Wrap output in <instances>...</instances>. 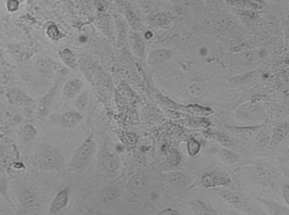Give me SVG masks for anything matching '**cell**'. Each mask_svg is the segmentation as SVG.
<instances>
[{
  "label": "cell",
  "instance_id": "obj_1",
  "mask_svg": "<svg viewBox=\"0 0 289 215\" xmlns=\"http://www.w3.org/2000/svg\"><path fill=\"white\" fill-rule=\"evenodd\" d=\"M66 160L61 150L52 143L43 142L37 146L31 157V163L44 172H61Z\"/></svg>",
  "mask_w": 289,
  "mask_h": 215
},
{
  "label": "cell",
  "instance_id": "obj_2",
  "mask_svg": "<svg viewBox=\"0 0 289 215\" xmlns=\"http://www.w3.org/2000/svg\"><path fill=\"white\" fill-rule=\"evenodd\" d=\"M97 144L93 134L88 135L82 141L71 158V171H79L87 168L95 156Z\"/></svg>",
  "mask_w": 289,
  "mask_h": 215
},
{
  "label": "cell",
  "instance_id": "obj_3",
  "mask_svg": "<svg viewBox=\"0 0 289 215\" xmlns=\"http://www.w3.org/2000/svg\"><path fill=\"white\" fill-rule=\"evenodd\" d=\"M16 212L18 215H38L42 201L38 193L31 187H26L18 194Z\"/></svg>",
  "mask_w": 289,
  "mask_h": 215
},
{
  "label": "cell",
  "instance_id": "obj_4",
  "mask_svg": "<svg viewBox=\"0 0 289 215\" xmlns=\"http://www.w3.org/2000/svg\"><path fill=\"white\" fill-rule=\"evenodd\" d=\"M60 84L58 82L40 99L37 110V118L43 120L50 114L57 101Z\"/></svg>",
  "mask_w": 289,
  "mask_h": 215
},
{
  "label": "cell",
  "instance_id": "obj_5",
  "mask_svg": "<svg viewBox=\"0 0 289 215\" xmlns=\"http://www.w3.org/2000/svg\"><path fill=\"white\" fill-rule=\"evenodd\" d=\"M5 97L8 103L16 107H28L36 103L33 98L19 87L9 88L6 92Z\"/></svg>",
  "mask_w": 289,
  "mask_h": 215
},
{
  "label": "cell",
  "instance_id": "obj_6",
  "mask_svg": "<svg viewBox=\"0 0 289 215\" xmlns=\"http://www.w3.org/2000/svg\"><path fill=\"white\" fill-rule=\"evenodd\" d=\"M70 201V188L65 187L59 190L53 198L48 209V215H55L65 209Z\"/></svg>",
  "mask_w": 289,
  "mask_h": 215
},
{
  "label": "cell",
  "instance_id": "obj_7",
  "mask_svg": "<svg viewBox=\"0 0 289 215\" xmlns=\"http://www.w3.org/2000/svg\"><path fill=\"white\" fill-rule=\"evenodd\" d=\"M231 180L223 173L216 171L206 173L201 178V184L205 188L226 186L230 184Z\"/></svg>",
  "mask_w": 289,
  "mask_h": 215
},
{
  "label": "cell",
  "instance_id": "obj_8",
  "mask_svg": "<svg viewBox=\"0 0 289 215\" xmlns=\"http://www.w3.org/2000/svg\"><path fill=\"white\" fill-rule=\"evenodd\" d=\"M236 116L239 120L261 121L265 118V112L257 105H246L239 108Z\"/></svg>",
  "mask_w": 289,
  "mask_h": 215
},
{
  "label": "cell",
  "instance_id": "obj_9",
  "mask_svg": "<svg viewBox=\"0 0 289 215\" xmlns=\"http://www.w3.org/2000/svg\"><path fill=\"white\" fill-rule=\"evenodd\" d=\"M222 198L228 204L241 212L249 214L251 207L247 199L241 194L235 192H225Z\"/></svg>",
  "mask_w": 289,
  "mask_h": 215
},
{
  "label": "cell",
  "instance_id": "obj_10",
  "mask_svg": "<svg viewBox=\"0 0 289 215\" xmlns=\"http://www.w3.org/2000/svg\"><path fill=\"white\" fill-rule=\"evenodd\" d=\"M84 86V83L80 78H71L63 85L61 95L65 100H73L82 91Z\"/></svg>",
  "mask_w": 289,
  "mask_h": 215
},
{
  "label": "cell",
  "instance_id": "obj_11",
  "mask_svg": "<svg viewBox=\"0 0 289 215\" xmlns=\"http://www.w3.org/2000/svg\"><path fill=\"white\" fill-rule=\"evenodd\" d=\"M163 180L171 189L177 191L184 190L187 184L186 176L180 172L168 173L165 175Z\"/></svg>",
  "mask_w": 289,
  "mask_h": 215
},
{
  "label": "cell",
  "instance_id": "obj_12",
  "mask_svg": "<svg viewBox=\"0 0 289 215\" xmlns=\"http://www.w3.org/2000/svg\"><path fill=\"white\" fill-rule=\"evenodd\" d=\"M84 116L81 112L76 110H71L64 113L59 117L60 125L65 128L76 127L81 122Z\"/></svg>",
  "mask_w": 289,
  "mask_h": 215
},
{
  "label": "cell",
  "instance_id": "obj_13",
  "mask_svg": "<svg viewBox=\"0 0 289 215\" xmlns=\"http://www.w3.org/2000/svg\"><path fill=\"white\" fill-rule=\"evenodd\" d=\"M173 52L168 49L154 50L148 55V63L150 65L157 66L171 58Z\"/></svg>",
  "mask_w": 289,
  "mask_h": 215
},
{
  "label": "cell",
  "instance_id": "obj_14",
  "mask_svg": "<svg viewBox=\"0 0 289 215\" xmlns=\"http://www.w3.org/2000/svg\"><path fill=\"white\" fill-rule=\"evenodd\" d=\"M10 180L7 173L0 172V195L16 212V207L9 194Z\"/></svg>",
  "mask_w": 289,
  "mask_h": 215
},
{
  "label": "cell",
  "instance_id": "obj_15",
  "mask_svg": "<svg viewBox=\"0 0 289 215\" xmlns=\"http://www.w3.org/2000/svg\"><path fill=\"white\" fill-rule=\"evenodd\" d=\"M191 212L196 215H216L217 211L212 206L202 201L191 202L189 205Z\"/></svg>",
  "mask_w": 289,
  "mask_h": 215
},
{
  "label": "cell",
  "instance_id": "obj_16",
  "mask_svg": "<svg viewBox=\"0 0 289 215\" xmlns=\"http://www.w3.org/2000/svg\"><path fill=\"white\" fill-rule=\"evenodd\" d=\"M129 43L131 50L134 55L138 57H143L145 53V45L140 35L135 32L131 33L129 36Z\"/></svg>",
  "mask_w": 289,
  "mask_h": 215
},
{
  "label": "cell",
  "instance_id": "obj_17",
  "mask_svg": "<svg viewBox=\"0 0 289 215\" xmlns=\"http://www.w3.org/2000/svg\"><path fill=\"white\" fill-rule=\"evenodd\" d=\"M186 92L190 97L199 99L206 95V88L201 82H191L186 86Z\"/></svg>",
  "mask_w": 289,
  "mask_h": 215
},
{
  "label": "cell",
  "instance_id": "obj_18",
  "mask_svg": "<svg viewBox=\"0 0 289 215\" xmlns=\"http://www.w3.org/2000/svg\"><path fill=\"white\" fill-rule=\"evenodd\" d=\"M26 171V165L21 161H15L7 169V175L11 178L17 179L23 176Z\"/></svg>",
  "mask_w": 289,
  "mask_h": 215
},
{
  "label": "cell",
  "instance_id": "obj_19",
  "mask_svg": "<svg viewBox=\"0 0 289 215\" xmlns=\"http://www.w3.org/2000/svg\"><path fill=\"white\" fill-rule=\"evenodd\" d=\"M61 61L67 67L71 69L76 68L77 59L76 54L69 48L63 49L59 54Z\"/></svg>",
  "mask_w": 289,
  "mask_h": 215
},
{
  "label": "cell",
  "instance_id": "obj_20",
  "mask_svg": "<svg viewBox=\"0 0 289 215\" xmlns=\"http://www.w3.org/2000/svg\"><path fill=\"white\" fill-rule=\"evenodd\" d=\"M38 134V129L31 124H26L20 132L21 138L26 143L31 142Z\"/></svg>",
  "mask_w": 289,
  "mask_h": 215
},
{
  "label": "cell",
  "instance_id": "obj_21",
  "mask_svg": "<svg viewBox=\"0 0 289 215\" xmlns=\"http://www.w3.org/2000/svg\"><path fill=\"white\" fill-rule=\"evenodd\" d=\"M206 135L209 139H212L225 147H230L233 145L231 138L227 135L220 132H211Z\"/></svg>",
  "mask_w": 289,
  "mask_h": 215
},
{
  "label": "cell",
  "instance_id": "obj_22",
  "mask_svg": "<svg viewBox=\"0 0 289 215\" xmlns=\"http://www.w3.org/2000/svg\"><path fill=\"white\" fill-rule=\"evenodd\" d=\"M89 102V93L87 90L82 91L77 97L75 102V107L76 110L80 112H83L87 108Z\"/></svg>",
  "mask_w": 289,
  "mask_h": 215
},
{
  "label": "cell",
  "instance_id": "obj_23",
  "mask_svg": "<svg viewBox=\"0 0 289 215\" xmlns=\"http://www.w3.org/2000/svg\"><path fill=\"white\" fill-rule=\"evenodd\" d=\"M219 156L221 159L225 163L233 164L236 163L238 160V156L235 153L226 149H221L219 151Z\"/></svg>",
  "mask_w": 289,
  "mask_h": 215
},
{
  "label": "cell",
  "instance_id": "obj_24",
  "mask_svg": "<svg viewBox=\"0 0 289 215\" xmlns=\"http://www.w3.org/2000/svg\"><path fill=\"white\" fill-rule=\"evenodd\" d=\"M105 167L110 171H114L119 167L117 158L111 154H106L104 157Z\"/></svg>",
  "mask_w": 289,
  "mask_h": 215
},
{
  "label": "cell",
  "instance_id": "obj_25",
  "mask_svg": "<svg viewBox=\"0 0 289 215\" xmlns=\"http://www.w3.org/2000/svg\"><path fill=\"white\" fill-rule=\"evenodd\" d=\"M187 151L190 156H195L200 152V143L195 138H191L187 144Z\"/></svg>",
  "mask_w": 289,
  "mask_h": 215
},
{
  "label": "cell",
  "instance_id": "obj_26",
  "mask_svg": "<svg viewBox=\"0 0 289 215\" xmlns=\"http://www.w3.org/2000/svg\"><path fill=\"white\" fill-rule=\"evenodd\" d=\"M231 4L236 6L247 7V8H258L257 3L250 1V0H230Z\"/></svg>",
  "mask_w": 289,
  "mask_h": 215
},
{
  "label": "cell",
  "instance_id": "obj_27",
  "mask_svg": "<svg viewBox=\"0 0 289 215\" xmlns=\"http://www.w3.org/2000/svg\"><path fill=\"white\" fill-rule=\"evenodd\" d=\"M288 134V126H279L276 128L273 134V139L276 141L283 140Z\"/></svg>",
  "mask_w": 289,
  "mask_h": 215
},
{
  "label": "cell",
  "instance_id": "obj_28",
  "mask_svg": "<svg viewBox=\"0 0 289 215\" xmlns=\"http://www.w3.org/2000/svg\"><path fill=\"white\" fill-rule=\"evenodd\" d=\"M59 31L57 26L52 25L47 29V35L52 40H57L59 37Z\"/></svg>",
  "mask_w": 289,
  "mask_h": 215
},
{
  "label": "cell",
  "instance_id": "obj_29",
  "mask_svg": "<svg viewBox=\"0 0 289 215\" xmlns=\"http://www.w3.org/2000/svg\"><path fill=\"white\" fill-rule=\"evenodd\" d=\"M19 6H20V2L18 0H8L6 3L7 9L11 13L17 11L19 9Z\"/></svg>",
  "mask_w": 289,
  "mask_h": 215
},
{
  "label": "cell",
  "instance_id": "obj_30",
  "mask_svg": "<svg viewBox=\"0 0 289 215\" xmlns=\"http://www.w3.org/2000/svg\"><path fill=\"white\" fill-rule=\"evenodd\" d=\"M258 58V55L254 52H247L244 54V57L242 56V59H244V62L246 63L255 62Z\"/></svg>",
  "mask_w": 289,
  "mask_h": 215
},
{
  "label": "cell",
  "instance_id": "obj_31",
  "mask_svg": "<svg viewBox=\"0 0 289 215\" xmlns=\"http://www.w3.org/2000/svg\"><path fill=\"white\" fill-rule=\"evenodd\" d=\"M269 208L270 211H272V212H275L273 214L276 215H283L281 212H283V211H285V209H284L283 207L278 206L275 203L272 204L271 203H269L268 204Z\"/></svg>",
  "mask_w": 289,
  "mask_h": 215
},
{
  "label": "cell",
  "instance_id": "obj_32",
  "mask_svg": "<svg viewBox=\"0 0 289 215\" xmlns=\"http://www.w3.org/2000/svg\"><path fill=\"white\" fill-rule=\"evenodd\" d=\"M159 215H178L180 213L178 211H176L171 208H166L161 210L160 212L158 214Z\"/></svg>",
  "mask_w": 289,
  "mask_h": 215
},
{
  "label": "cell",
  "instance_id": "obj_33",
  "mask_svg": "<svg viewBox=\"0 0 289 215\" xmlns=\"http://www.w3.org/2000/svg\"><path fill=\"white\" fill-rule=\"evenodd\" d=\"M283 195L285 202H287V205H289V187L288 184L285 186L283 189Z\"/></svg>",
  "mask_w": 289,
  "mask_h": 215
},
{
  "label": "cell",
  "instance_id": "obj_34",
  "mask_svg": "<svg viewBox=\"0 0 289 215\" xmlns=\"http://www.w3.org/2000/svg\"><path fill=\"white\" fill-rule=\"evenodd\" d=\"M4 211H5V209H4V207H3L1 202H0V214H1V213L4 212Z\"/></svg>",
  "mask_w": 289,
  "mask_h": 215
},
{
  "label": "cell",
  "instance_id": "obj_35",
  "mask_svg": "<svg viewBox=\"0 0 289 215\" xmlns=\"http://www.w3.org/2000/svg\"><path fill=\"white\" fill-rule=\"evenodd\" d=\"M275 1H277V2H280V1H282V0H275Z\"/></svg>",
  "mask_w": 289,
  "mask_h": 215
}]
</instances>
